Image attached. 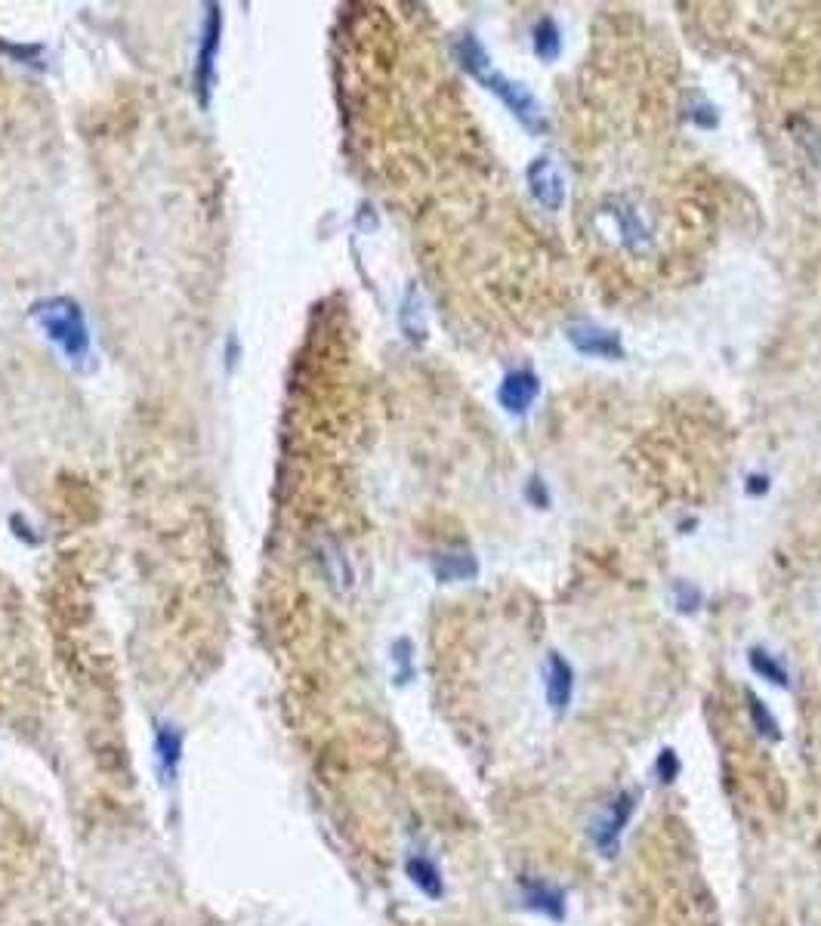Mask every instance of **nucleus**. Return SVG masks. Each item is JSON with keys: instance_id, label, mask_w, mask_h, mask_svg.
Listing matches in <instances>:
<instances>
[{"instance_id": "nucleus-1", "label": "nucleus", "mask_w": 821, "mask_h": 926, "mask_svg": "<svg viewBox=\"0 0 821 926\" xmlns=\"http://www.w3.org/2000/svg\"><path fill=\"white\" fill-rule=\"evenodd\" d=\"M454 53H457V62L463 65V71H467L470 78H476L488 93H494L497 99H501L528 133L541 136L547 130V118L541 112L538 96H534L525 84H516L507 75H501V71L491 65V59H488V53H485V47L476 34H463V38H457Z\"/></svg>"}, {"instance_id": "nucleus-2", "label": "nucleus", "mask_w": 821, "mask_h": 926, "mask_svg": "<svg viewBox=\"0 0 821 926\" xmlns=\"http://www.w3.org/2000/svg\"><path fill=\"white\" fill-rule=\"evenodd\" d=\"M31 318L59 349L68 362H84L90 355V328L84 309L71 297H44L31 303Z\"/></svg>"}, {"instance_id": "nucleus-3", "label": "nucleus", "mask_w": 821, "mask_h": 926, "mask_svg": "<svg viewBox=\"0 0 821 926\" xmlns=\"http://www.w3.org/2000/svg\"><path fill=\"white\" fill-rule=\"evenodd\" d=\"M220 38H223V10L217 4H207L201 41H198V53H195V68H192V84H195V96L201 102V109L210 105V93H213V84H217Z\"/></svg>"}, {"instance_id": "nucleus-4", "label": "nucleus", "mask_w": 821, "mask_h": 926, "mask_svg": "<svg viewBox=\"0 0 821 926\" xmlns=\"http://www.w3.org/2000/svg\"><path fill=\"white\" fill-rule=\"evenodd\" d=\"M633 809H636V794L621 791L609 806L596 812V818L590 822V840L602 856H609V859L618 856V843H621V834L630 822Z\"/></svg>"}, {"instance_id": "nucleus-5", "label": "nucleus", "mask_w": 821, "mask_h": 926, "mask_svg": "<svg viewBox=\"0 0 821 926\" xmlns=\"http://www.w3.org/2000/svg\"><path fill=\"white\" fill-rule=\"evenodd\" d=\"M565 337L568 343L575 346L581 355H590V359H609V362H618L624 359V343L615 331L609 328H599L593 322H575L565 328Z\"/></svg>"}, {"instance_id": "nucleus-6", "label": "nucleus", "mask_w": 821, "mask_h": 926, "mask_svg": "<svg viewBox=\"0 0 821 926\" xmlns=\"http://www.w3.org/2000/svg\"><path fill=\"white\" fill-rule=\"evenodd\" d=\"M525 176H528V189H531L534 201H538L541 207L559 210L565 204V180H562V170H559L553 155H538L528 164Z\"/></svg>"}, {"instance_id": "nucleus-7", "label": "nucleus", "mask_w": 821, "mask_h": 926, "mask_svg": "<svg viewBox=\"0 0 821 926\" xmlns=\"http://www.w3.org/2000/svg\"><path fill=\"white\" fill-rule=\"evenodd\" d=\"M183 751H186L183 729L170 720H155V760L164 785H176V778H180Z\"/></svg>"}, {"instance_id": "nucleus-8", "label": "nucleus", "mask_w": 821, "mask_h": 926, "mask_svg": "<svg viewBox=\"0 0 821 926\" xmlns=\"http://www.w3.org/2000/svg\"><path fill=\"white\" fill-rule=\"evenodd\" d=\"M538 396H541V380H538V374L528 371V368L510 371L501 380V386H497V402H501V408L507 414H516V417L525 414Z\"/></svg>"}, {"instance_id": "nucleus-9", "label": "nucleus", "mask_w": 821, "mask_h": 926, "mask_svg": "<svg viewBox=\"0 0 821 926\" xmlns=\"http://www.w3.org/2000/svg\"><path fill=\"white\" fill-rule=\"evenodd\" d=\"M519 899L528 911H538L550 920L565 917V889L556 883L538 880V877H522L519 880Z\"/></svg>"}, {"instance_id": "nucleus-10", "label": "nucleus", "mask_w": 821, "mask_h": 926, "mask_svg": "<svg viewBox=\"0 0 821 926\" xmlns=\"http://www.w3.org/2000/svg\"><path fill=\"white\" fill-rule=\"evenodd\" d=\"M544 692H547V704L556 710V714H562V710L571 704V695H575V670H571V664L559 652L547 655Z\"/></svg>"}, {"instance_id": "nucleus-11", "label": "nucleus", "mask_w": 821, "mask_h": 926, "mask_svg": "<svg viewBox=\"0 0 821 926\" xmlns=\"http://www.w3.org/2000/svg\"><path fill=\"white\" fill-rule=\"evenodd\" d=\"M605 213H609V217L618 223V232H621L624 247H630V251H642V247L649 244V229H646V223L639 220V213H636L627 201H621V198L605 201Z\"/></svg>"}, {"instance_id": "nucleus-12", "label": "nucleus", "mask_w": 821, "mask_h": 926, "mask_svg": "<svg viewBox=\"0 0 821 926\" xmlns=\"http://www.w3.org/2000/svg\"><path fill=\"white\" fill-rule=\"evenodd\" d=\"M433 575L442 584H460V581H473L479 575V562L473 553L460 550V553H439L433 556Z\"/></svg>"}, {"instance_id": "nucleus-13", "label": "nucleus", "mask_w": 821, "mask_h": 926, "mask_svg": "<svg viewBox=\"0 0 821 926\" xmlns=\"http://www.w3.org/2000/svg\"><path fill=\"white\" fill-rule=\"evenodd\" d=\"M405 874H408V880L420 889V893L426 896V899H442L445 896V877H442V871H439V865L433 862V859H426V856H408V862H405Z\"/></svg>"}, {"instance_id": "nucleus-14", "label": "nucleus", "mask_w": 821, "mask_h": 926, "mask_svg": "<svg viewBox=\"0 0 821 926\" xmlns=\"http://www.w3.org/2000/svg\"><path fill=\"white\" fill-rule=\"evenodd\" d=\"M399 322H402V331H405V337H408L411 343H423V340H426L423 300H420V291H417V288H411V291L405 294V303H402V315H399Z\"/></svg>"}, {"instance_id": "nucleus-15", "label": "nucleus", "mask_w": 821, "mask_h": 926, "mask_svg": "<svg viewBox=\"0 0 821 926\" xmlns=\"http://www.w3.org/2000/svg\"><path fill=\"white\" fill-rule=\"evenodd\" d=\"M531 44H534V53H538V59L553 62V59L562 53V34H559V25H556L550 16L538 19V25H534V31H531Z\"/></svg>"}, {"instance_id": "nucleus-16", "label": "nucleus", "mask_w": 821, "mask_h": 926, "mask_svg": "<svg viewBox=\"0 0 821 926\" xmlns=\"http://www.w3.org/2000/svg\"><path fill=\"white\" fill-rule=\"evenodd\" d=\"M747 661H751L754 673L763 676L766 683H775L778 689H788V667H784L775 655H769L766 649H751Z\"/></svg>"}, {"instance_id": "nucleus-17", "label": "nucleus", "mask_w": 821, "mask_h": 926, "mask_svg": "<svg viewBox=\"0 0 821 926\" xmlns=\"http://www.w3.org/2000/svg\"><path fill=\"white\" fill-rule=\"evenodd\" d=\"M747 714H751V723L754 729L769 738V741H778L781 738V729H778V720L772 717V710L757 698V695H747Z\"/></svg>"}, {"instance_id": "nucleus-18", "label": "nucleus", "mask_w": 821, "mask_h": 926, "mask_svg": "<svg viewBox=\"0 0 821 926\" xmlns=\"http://www.w3.org/2000/svg\"><path fill=\"white\" fill-rule=\"evenodd\" d=\"M392 664H396V683L408 686L414 680V646H411V639H396V643H392Z\"/></svg>"}, {"instance_id": "nucleus-19", "label": "nucleus", "mask_w": 821, "mask_h": 926, "mask_svg": "<svg viewBox=\"0 0 821 926\" xmlns=\"http://www.w3.org/2000/svg\"><path fill=\"white\" fill-rule=\"evenodd\" d=\"M686 109H689V118H692L698 127H704V130H713V127H717V121H720V118H717V109H713V105H710L701 93H698V96H695V93L689 96Z\"/></svg>"}, {"instance_id": "nucleus-20", "label": "nucleus", "mask_w": 821, "mask_h": 926, "mask_svg": "<svg viewBox=\"0 0 821 926\" xmlns=\"http://www.w3.org/2000/svg\"><path fill=\"white\" fill-rule=\"evenodd\" d=\"M673 599H676V609H680L683 615H692V612L701 609V590L692 587L689 581H676L673 584Z\"/></svg>"}, {"instance_id": "nucleus-21", "label": "nucleus", "mask_w": 821, "mask_h": 926, "mask_svg": "<svg viewBox=\"0 0 821 926\" xmlns=\"http://www.w3.org/2000/svg\"><path fill=\"white\" fill-rule=\"evenodd\" d=\"M655 772H658V778L664 781V785H670V781L680 775V760H676V754L670 751V747H664V751L658 754Z\"/></svg>"}, {"instance_id": "nucleus-22", "label": "nucleus", "mask_w": 821, "mask_h": 926, "mask_svg": "<svg viewBox=\"0 0 821 926\" xmlns=\"http://www.w3.org/2000/svg\"><path fill=\"white\" fill-rule=\"evenodd\" d=\"M525 497H528V501H531L534 507H538V510H547V507H550V491L544 488V482H541L538 476H534V479L525 485Z\"/></svg>"}, {"instance_id": "nucleus-23", "label": "nucleus", "mask_w": 821, "mask_h": 926, "mask_svg": "<svg viewBox=\"0 0 821 926\" xmlns=\"http://www.w3.org/2000/svg\"><path fill=\"white\" fill-rule=\"evenodd\" d=\"M747 491L763 494V491H766V479H763V476H751V479H747Z\"/></svg>"}]
</instances>
